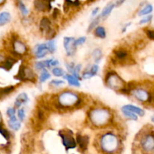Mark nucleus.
I'll list each match as a JSON object with an SVG mask.
<instances>
[{"instance_id": "nucleus-31", "label": "nucleus", "mask_w": 154, "mask_h": 154, "mask_svg": "<svg viewBox=\"0 0 154 154\" xmlns=\"http://www.w3.org/2000/svg\"><path fill=\"white\" fill-rule=\"evenodd\" d=\"M65 85H66V81L60 79H53L49 82V86L52 88H60Z\"/></svg>"}, {"instance_id": "nucleus-24", "label": "nucleus", "mask_w": 154, "mask_h": 154, "mask_svg": "<svg viewBox=\"0 0 154 154\" xmlns=\"http://www.w3.org/2000/svg\"><path fill=\"white\" fill-rule=\"evenodd\" d=\"M93 34L96 38H99L100 39H104L107 37V31L106 29L104 26L98 25L93 31Z\"/></svg>"}, {"instance_id": "nucleus-19", "label": "nucleus", "mask_w": 154, "mask_h": 154, "mask_svg": "<svg viewBox=\"0 0 154 154\" xmlns=\"http://www.w3.org/2000/svg\"><path fill=\"white\" fill-rule=\"evenodd\" d=\"M18 59L15 58L14 57L10 55L6 56V58L5 60V61L2 63V65L0 66V68L5 71H9L13 68V66H14V64L16 63H17Z\"/></svg>"}, {"instance_id": "nucleus-15", "label": "nucleus", "mask_w": 154, "mask_h": 154, "mask_svg": "<svg viewBox=\"0 0 154 154\" xmlns=\"http://www.w3.org/2000/svg\"><path fill=\"white\" fill-rule=\"evenodd\" d=\"M77 146L82 151H86L88 149L89 143H90V137L87 134H83L81 133H77L75 135Z\"/></svg>"}, {"instance_id": "nucleus-7", "label": "nucleus", "mask_w": 154, "mask_h": 154, "mask_svg": "<svg viewBox=\"0 0 154 154\" xmlns=\"http://www.w3.org/2000/svg\"><path fill=\"white\" fill-rule=\"evenodd\" d=\"M129 95L141 104H150L151 91H149L147 88L140 85L138 83H135V86L129 91Z\"/></svg>"}, {"instance_id": "nucleus-36", "label": "nucleus", "mask_w": 154, "mask_h": 154, "mask_svg": "<svg viewBox=\"0 0 154 154\" xmlns=\"http://www.w3.org/2000/svg\"><path fill=\"white\" fill-rule=\"evenodd\" d=\"M16 116L21 122H23L25 121L26 118V111L25 107H22L17 109Z\"/></svg>"}, {"instance_id": "nucleus-51", "label": "nucleus", "mask_w": 154, "mask_h": 154, "mask_svg": "<svg viewBox=\"0 0 154 154\" xmlns=\"http://www.w3.org/2000/svg\"><path fill=\"white\" fill-rule=\"evenodd\" d=\"M4 126V123H3V117L1 111H0V127Z\"/></svg>"}, {"instance_id": "nucleus-49", "label": "nucleus", "mask_w": 154, "mask_h": 154, "mask_svg": "<svg viewBox=\"0 0 154 154\" xmlns=\"http://www.w3.org/2000/svg\"><path fill=\"white\" fill-rule=\"evenodd\" d=\"M126 1V0H114L113 2L115 5V7H119V6H121Z\"/></svg>"}, {"instance_id": "nucleus-4", "label": "nucleus", "mask_w": 154, "mask_h": 154, "mask_svg": "<svg viewBox=\"0 0 154 154\" xmlns=\"http://www.w3.org/2000/svg\"><path fill=\"white\" fill-rule=\"evenodd\" d=\"M10 54L15 58L20 60L29 54V48L24 41L20 39L17 34L11 35L10 40Z\"/></svg>"}, {"instance_id": "nucleus-21", "label": "nucleus", "mask_w": 154, "mask_h": 154, "mask_svg": "<svg viewBox=\"0 0 154 154\" xmlns=\"http://www.w3.org/2000/svg\"><path fill=\"white\" fill-rule=\"evenodd\" d=\"M120 109H123V110H127L129 111L132 112V113H135L137 116H138V117H142L145 115V111H144V109L141 108V107H138V106H135L134 104H127L123 105V107Z\"/></svg>"}, {"instance_id": "nucleus-38", "label": "nucleus", "mask_w": 154, "mask_h": 154, "mask_svg": "<svg viewBox=\"0 0 154 154\" xmlns=\"http://www.w3.org/2000/svg\"><path fill=\"white\" fill-rule=\"evenodd\" d=\"M87 69L91 72V74L93 75V76H96L99 74V70H100V66L97 63H93V64L90 65V66H87Z\"/></svg>"}, {"instance_id": "nucleus-25", "label": "nucleus", "mask_w": 154, "mask_h": 154, "mask_svg": "<svg viewBox=\"0 0 154 154\" xmlns=\"http://www.w3.org/2000/svg\"><path fill=\"white\" fill-rule=\"evenodd\" d=\"M12 16L11 13L7 11H3L0 12V27H4L11 22Z\"/></svg>"}, {"instance_id": "nucleus-20", "label": "nucleus", "mask_w": 154, "mask_h": 154, "mask_svg": "<svg viewBox=\"0 0 154 154\" xmlns=\"http://www.w3.org/2000/svg\"><path fill=\"white\" fill-rule=\"evenodd\" d=\"M63 79L69 84V85L72 86V87L78 88H80L81 86V81H80L78 79H77L76 77L74 76L72 74L66 72V73L63 75Z\"/></svg>"}, {"instance_id": "nucleus-55", "label": "nucleus", "mask_w": 154, "mask_h": 154, "mask_svg": "<svg viewBox=\"0 0 154 154\" xmlns=\"http://www.w3.org/2000/svg\"><path fill=\"white\" fill-rule=\"evenodd\" d=\"M48 1H49L50 2H51V3H52L53 2H54V1H55V0H48Z\"/></svg>"}, {"instance_id": "nucleus-45", "label": "nucleus", "mask_w": 154, "mask_h": 154, "mask_svg": "<svg viewBox=\"0 0 154 154\" xmlns=\"http://www.w3.org/2000/svg\"><path fill=\"white\" fill-rule=\"evenodd\" d=\"M60 61H59L57 59H54L53 58L52 60H51V69L54 67H57V66H60Z\"/></svg>"}, {"instance_id": "nucleus-30", "label": "nucleus", "mask_w": 154, "mask_h": 154, "mask_svg": "<svg viewBox=\"0 0 154 154\" xmlns=\"http://www.w3.org/2000/svg\"><path fill=\"white\" fill-rule=\"evenodd\" d=\"M46 42L47 47H48V50L49 54H53L57 51V41H56L55 39H49Z\"/></svg>"}, {"instance_id": "nucleus-42", "label": "nucleus", "mask_w": 154, "mask_h": 154, "mask_svg": "<svg viewBox=\"0 0 154 154\" xmlns=\"http://www.w3.org/2000/svg\"><path fill=\"white\" fill-rule=\"evenodd\" d=\"M60 16V11L57 8L53 9L52 11V14H51V20L52 21H57L59 19Z\"/></svg>"}, {"instance_id": "nucleus-33", "label": "nucleus", "mask_w": 154, "mask_h": 154, "mask_svg": "<svg viewBox=\"0 0 154 154\" xmlns=\"http://www.w3.org/2000/svg\"><path fill=\"white\" fill-rule=\"evenodd\" d=\"M120 111H121V113L126 119L131 121L138 120V116H137L135 113H132V112L129 111V110H123V109H120Z\"/></svg>"}, {"instance_id": "nucleus-5", "label": "nucleus", "mask_w": 154, "mask_h": 154, "mask_svg": "<svg viewBox=\"0 0 154 154\" xmlns=\"http://www.w3.org/2000/svg\"><path fill=\"white\" fill-rule=\"evenodd\" d=\"M104 82L108 88L118 93H120L127 84L123 77L120 76L117 71L113 69L108 70L105 72Z\"/></svg>"}, {"instance_id": "nucleus-14", "label": "nucleus", "mask_w": 154, "mask_h": 154, "mask_svg": "<svg viewBox=\"0 0 154 154\" xmlns=\"http://www.w3.org/2000/svg\"><path fill=\"white\" fill-rule=\"evenodd\" d=\"M33 5L35 10L40 13L49 12L53 9L51 2H50L48 0H34Z\"/></svg>"}, {"instance_id": "nucleus-34", "label": "nucleus", "mask_w": 154, "mask_h": 154, "mask_svg": "<svg viewBox=\"0 0 154 154\" xmlns=\"http://www.w3.org/2000/svg\"><path fill=\"white\" fill-rule=\"evenodd\" d=\"M82 71L83 65L81 63H77V64H75L73 71H72V72L71 74H72L74 76L78 79L80 81H81L82 80V78H81V72H82Z\"/></svg>"}, {"instance_id": "nucleus-41", "label": "nucleus", "mask_w": 154, "mask_h": 154, "mask_svg": "<svg viewBox=\"0 0 154 154\" xmlns=\"http://www.w3.org/2000/svg\"><path fill=\"white\" fill-rule=\"evenodd\" d=\"M152 20H153V15H147V16H144V18H141L139 21V23H138V24H139L140 25H144V24L150 23L152 21Z\"/></svg>"}, {"instance_id": "nucleus-48", "label": "nucleus", "mask_w": 154, "mask_h": 154, "mask_svg": "<svg viewBox=\"0 0 154 154\" xmlns=\"http://www.w3.org/2000/svg\"><path fill=\"white\" fill-rule=\"evenodd\" d=\"M81 5V2L80 0H74L73 2H72V8H79Z\"/></svg>"}, {"instance_id": "nucleus-26", "label": "nucleus", "mask_w": 154, "mask_h": 154, "mask_svg": "<svg viewBox=\"0 0 154 154\" xmlns=\"http://www.w3.org/2000/svg\"><path fill=\"white\" fill-rule=\"evenodd\" d=\"M91 57L92 58H93V61H94V63L99 64V63L102 61V57H103V51H102V48H94L91 53Z\"/></svg>"}, {"instance_id": "nucleus-9", "label": "nucleus", "mask_w": 154, "mask_h": 154, "mask_svg": "<svg viewBox=\"0 0 154 154\" xmlns=\"http://www.w3.org/2000/svg\"><path fill=\"white\" fill-rule=\"evenodd\" d=\"M111 62L114 65L119 66H125V65L130 64L131 59L130 54L128 49L125 47H117L113 51Z\"/></svg>"}, {"instance_id": "nucleus-32", "label": "nucleus", "mask_w": 154, "mask_h": 154, "mask_svg": "<svg viewBox=\"0 0 154 154\" xmlns=\"http://www.w3.org/2000/svg\"><path fill=\"white\" fill-rule=\"evenodd\" d=\"M101 21H102V19H101L99 14L98 15L97 17H96L95 18L92 19L91 22L90 23V24H89L88 26V28H87V33H92V32L93 31V30H94L98 25H99Z\"/></svg>"}, {"instance_id": "nucleus-44", "label": "nucleus", "mask_w": 154, "mask_h": 154, "mask_svg": "<svg viewBox=\"0 0 154 154\" xmlns=\"http://www.w3.org/2000/svg\"><path fill=\"white\" fill-rule=\"evenodd\" d=\"M99 13H100V8H99V7H96L95 8H93L91 12V19H93L96 17H97L99 14Z\"/></svg>"}, {"instance_id": "nucleus-13", "label": "nucleus", "mask_w": 154, "mask_h": 154, "mask_svg": "<svg viewBox=\"0 0 154 154\" xmlns=\"http://www.w3.org/2000/svg\"><path fill=\"white\" fill-rule=\"evenodd\" d=\"M31 54H32L34 58H35L36 60H42V59L45 58L47 55L49 54L46 42L36 44L33 47Z\"/></svg>"}, {"instance_id": "nucleus-16", "label": "nucleus", "mask_w": 154, "mask_h": 154, "mask_svg": "<svg viewBox=\"0 0 154 154\" xmlns=\"http://www.w3.org/2000/svg\"><path fill=\"white\" fill-rule=\"evenodd\" d=\"M29 101V98L28 95L26 92H20L18 94L17 96L15 98V101L14 102V107L16 109L20 108V107H25Z\"/></svg>"}, {"instance_id": "nucleus-40", "label": "nucleus", "mask_w": 154, "mask_h": 154, "mask_svg": "<svg viewBox=\"0 0 154 154\" xmlns=\"http://www.w3.org/2000/svg\"><path fill=\"white\" fill-rule=\"evenodd\" d=\"M6 116H8V118L12 117V116H16L17 114V109L14 107H8L7 110H6Z\"/></svg>"}, {"instance_id": "nucleus-3", "label": "nucleus", "mask_w": 154, "mask_h": 154, "mask_svg": "<svg viewBox=\"0 0 154 154\" xmlns=\"http://www.w3.org/2000/svg\"><path fill=\"white\" fill-rule=\"evenodd\" d=\"M97 141L99 149L105 154L116 153L121 146L120 135L112 130L102 131L98 137Z\"/></svg>"}, {"instance_id": "nucleus-6", "label": "nucleus", "mask_w": 154, "mask_h": 154, "mask_svg": "<svg viewBox=\"0 0 154 154\" xmlns=\"http://www.w3.org/2000/svg\"><path fill=\"white\" fill-rule=\"evenodd\" d=\"M14 79L20 82L35 83L38 81V75L33 67L23 63L20 66Z\"/></svg>"}, {"instance_id": "nucleus-50", "label": "nucleus", "mask_w": 154, "mask_h": 154, "mask_svg": "<svg viewBox=\"0 0 154 154\" xmlns=\"http://www.w3.org/2000/svg\"><path fill=\"white\" fill-rule=\"evenodd\" d=\"M5 58H6V56L5 55V54H3V53L0 52V66H1L2 63L3 62L5 61Z\"/></svg>"}, {"instance_id": "nucleus-22", "label": "nucleus", "mask_w": 154, "mask_h": 154, "mask_svg": "<svg viewBox=\"0 0 154 154\" xmlns=\"http://www.w3.org/2000/svg\"><path fill=\"white\" fill-rule=\"evenodd\" d=\"M114 8L116 7L115 5H114V3L113 2L108 3V4L103 8V9L102 10L101 13H99V16H100L102 21L107 19V18H108V17L110 16V14H111V12L113 11Z\"/></svg>"}, {"instance_id": "nucleus-39", "label": "nucleus", "mask_w": 154, "mask_h": 154, "mask_svg": "<svg viewBox=\"0 0 154 154\" xmlns=\"http://www.w3.org/2000/svg\"><path fill=\"white\" fill-rule=\"evenodd\" d=\"M75 64H76V63H75V62L74 61H71V60L66 61V63H65V66H66V70H67V72H69V73H72Z\"/></svg>"}, {"instance_id": "nucleus-18", "label": "nucleus", "mask_w": 154, "mask_h": 154, "mask_svg": "<svg viewBox=\"0 0 154 154\" xmlns=\"http://www.w3.org/2000/svg\"><path fill=\"white\" fill-rule=\"evenodd\" d=\"M7 125L11 131H18L22 127V122L17 119V116H14L8 119Z\"/></svg>"}, {"instance_id": "nucleus-43", "label": "nucleus", "mask_w": 154, "mask_h": 154, "mask_svg": "<svg viewBox=\"0 0 154 154\" xmlns=\"http://www.w3.org/2000/svg\"><path fill=\"white\" fill-rule=\"evenodd\" d=\"M87 37L86 36H80V37L77 38L75 39V43H76L77 46H81V45H84L87 42Z\"/></svg>"}, {"instance_id": "nucleus-28", "label": "nucleus", "mask_w": 154, "mask_h": 154, "mask_svg": "<svg viewBox=\"0 0 154 154\" xmlns=\"http://www.w3.org/2000/svg\"><path fill=\"white\" fill-rule=\"evenodd\" d=\"M51 79V73L48 69H44L40 71L39 75L38 76V81L40 84H44Z\"/></svg>"}, {"instance_id": "nucleus-12", "label": "nucleus", "mask_w": 154, "mask_h": 154, "mask_svg": "<svg viewBox=\"0 0 154 154\" xmlns=\"http://www.w3.org/2000/svg\"><path fill=\"white\" fill-rule=\"evenodd\" d=\"M75 39H76L73 36H65L63 38V48L68 57H73L76 54L78 46L75 43Z\"/></svg>"}, {"instance_id": "nucleus-29", "label": "nucleus", "mask_w": 154, "mask_h": 154, "mask_svg": "<svg viewBox=\"0 0 154 154\" xmlns=\"http://www.w3.org/2000/svg\"><path fill=\"white\" fill-rule=\"evenodd\" d=\"M153 11V5H152L151 4H147L146 5H144L142 8L140 9V11L138 13V15L139 17L147 16V15L150 14V13H152Z\"/></svg>"}, {"instance_id": "nucleus-46", "label": "nucleus", "mask_w": 154, "mask_h": 154, "mask_svg": "<svg viewBox=\"0 0 154 154\" xmlns=\"http://www.w3.org/2000/svg\"><path fill=\"white\" fill-rule=\"evenodd\" d=\"M146 34L149 39L154 40V30H146Z\"/></svg>"}, {"instance_id": "nucleus-53", "label": "nucleus", "mask_w": 154, "mask_h": 154, "mask_svg": "<svg viewBox=\"0 0 154 154\" xmlns=\"http://www.w3.org/2000/svg\"><path fill=\"white\" fill-rule=\"evenodd\" d=\"M150 120H151V122H153V123H154V114L151 116V117H150Z\"/></svg>"}, {"instance_id": "nucleus-37", "label": "nucleus", "mask_w": 154, "mask_h": 154, "mask_svg": "<svg viewBox=\"0 0 154 154\" xmlns=\"http://www.w3.org/2000/svg\"><path fill=\"white\" fill-rule=\"evenodd\" d=\"M66 73V71L60 66H57L51 69V75L55 77H63V75Z\"/></svg>"}, {"instance_id": "nucleus-47", "label": "nucleus", "mask_w": 154, "mask_h": 154, "mask_svg": "<svg viewBox=\"0 0 154 154\" xmlns=\"http://www.w3.org/2000/svg\"><path fill=\"white\" fill-rule=\"evenodd\" d=\"M131 25H132V22H128V23H126V24H125L124 25H123V27H122V29H121V33H126V30H127L128 27H130Z\"/></svg>"}, {"instance_id": "nucleus-10", "label": "nucleus", "mask_w": 154, "mask_h": 154, "mask_svg": "<svg viewBox=\"0 0 154 154\" xmlns=\"http://www.w3.org/2000/svg\"><path fill=\"white\" fill-rule=\"evenodd\" d=\"M139 146L144 154L154 152V131L146 132L139 139Z\"/></svg>"}, {"instance_id": "nucleus-17", "label": "nucleus", "mask_w": 154, "mask_h": 154, "mask_svg": "<svg viewBox=\"0 0 154 154\" xmlns=\"http://www.w3.org/2000/svg\"><path fill=\"white\" fill-rule=\"evenodd\" d=\"M52 59L53 58H48L36 60L33 63V69L38 72H40L44 69H51V63Z\"/></svg>"}, {"instance_id": "nucleus-52", "label": "nucleus", "mask_w": 154, "mask_h": 154, "mask_svg": "<svg viewBox=\"0 0 154 154\" xmlns=\"http://www.w3.org/2000/svg\"><path fill=\"white\" fill-rule=\"evenodd\" d=\"M5 1H6V0H0V6L2 5L3 4H5Z\"/></svg>"}, {"instance_id": "nucleus-2", "label": "nucleus", "mask_w": 154, "mask_h": 154, "mask_svg": "<svg viewBox=\"0 0 154 154\" xmlns=\"http://www.w3.org/2000/svg\"><path fill=\"white\" fill-rule=\"evenodd\" d=\"M89 125L96 129H107L113 126L115 121L114 112L105 106L95 105L87 113Z\"/></svg>"}, {"instance_id": "nucleus-54", "label": "nucleus", "mask_w": 154, "mask_h": 154, "mask_svg": "<svg viewBox=\"0 0 154 154\" xmlns=\"http://www.w3.org/2000/svg\"><path fill=\"white\" fill-rule=\"evenodd\" d=\"M87 2H93L96 1V0H87Z\"/></svg>"}, {"instance_id": "nucleus-23", "label": "nucleus", "mask_w": 154, "mask_h": 154, "mask_svg": "<svg viewBox=\"0 0 154 154\" xmlns=\"http://www.w3.org/2000/svg\"><path fill=\"white\" fill-rule=\"evenodd\" d=\"M17 6L18 10H19L22 18H27L29 15V9L27 8L26 5L25 4L23 0H17Z\"/></svg>"}, {"instance_id": "nucleus-27", "label": "nucleus", "mask_w": 154, "mask_h": 154, "mask_svg": "<svg viewBox=\"0 0 154 154\" xmlns=\"http://www.w3.org/2000/svg\"><path fill=\"white\" fill-rule=\"evenodd\" d=\"M16 89V86L8 85L6 87L0 88V100H2L13 93Z\"/></svg>"}, {"instance_id": "nucleus-11", "label": "nucleus", "mask_w": 154, "mask_h": 154, "mask_svg": "<svg viewBox=\"0 0 154 154\" xmlns=\"http://www.w3.org/2000/svg\"><path fill=\"white\" fill-rule=\"evenodd\" d=\"M59 136L60 137L63 145L66 151L73 149L77 147V143L73 131L70 129H62L59 131Z\"/></svg>"}, {"instance_id": "nucleus-35", "label": "nucleus", "mask_w": 154, "mask_h": 154, "mask_svg": "<svg viewBox=\"0 0 154 154\" xmlns=\"http://www.w3.org/2000/svg\"><path fill=\"white\" fill-rule=\"evenodd\" d=\"M0 134L7 142L11 141V139L12 137V133L10 130L6 128L5 127H0Z\"/></svg>"}, {"instance_id": "nucleus-8", "label": "nucleus", "mask_w": 154, "mask_h": 154, "mask_svg": "<svg viewBox=\"0 0 154 154\" xmlns=\"http://www.w3.org/2000/svg\"><path fill=\"white\" fill-rule=\"evenodd\" d=\"M38 29L41 34L48 40L54 39L57 35V29L54 26L53 21L47 16H43L40 19Z\"/></svg>"}, {"instance_id": "nucleus-1", "label": "nucleus", "mask_w": 154, "mask_h": 154, "mask_svg": "<svg viewBox=\"0 0 154 154\" xmlns=\"http://www.w3.org/2000/svg\"><path fill=\"white\" fill-rule=\"evenodd\" d=\"M53 98L52 108L60 113L81 109L86 104L84 95L71 89L61 90Z\"/></svg>"}]
</instances>
